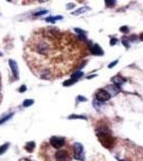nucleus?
<instances>
[{"instance_id":"1","label":"nucleus","mask_w":143,"mask_h":161,"mask_svg":"<svg viewBox=\"0 0 143 161\" xmlns=\"http://www.w3.org/2000/svg\"><path fill=\"white\" fill-rule=\"evenodd\" d=\"M35 50L39 55H47L48 53H49L51 46H49V44H48L45 39H41L36 43Z\"/></svg>"},{"instance_id":"2","label":"nucleus","mask_w":143,"mask_h":161,"mask_svg":"<svg viewBox=\"0 0 143 161\" xmlns=\"http://www.w3.org/2000/svg\"><path fill=\"white\" fill-rule=\"evenodd\" d=\"M95 98L97 100H100L101 103H107L108 100H110L111 95H110L105 89H99V90L95 92Z\"/></svg>"},{"instance_id":"3","label":"nucleus","mask_w":143,"mask_h":161,"mask_svg":"<svg viewBox=\"0 0 143 161\" xmlns=\"http://www.w3.org/2000/svg\"><path fill=\"white\" fill-rule=\"evenodd\" d=\"M89 52H91V54H93V55H99V57H102L104 54V51L102 50V47H101L99 44H92L91 42H89Z\"/></svg>"},{"instance_id":"4","label":"nucleus","mask_w":143,"mask_h":161,"mask_svg":"<svg viewBox=\"0 0 143 161\" xmlns=\"http://www.w3.org/2000/svg\"><path fill=\"white\" fill-rule=\"evenodd\" d=\"M73 152H74V157L76 159H80V160H84V147H82L81 144L76 143L73 145Z\"/></svg>"},{"instance_id":"5","label":"nucleus","mask_w":143,"mask_h":161,"mask_svg":"<svg viewBox=\"0 0 143 161\" xmlns=\"http://www.w3.org/2000/svg\"><path fill=\"white\" fill-rule=\"evenodd\" d=\"M8 63H9V67H10V69H12V73H13L14 77L16 79H18L20 77V70H18V66H17V62L13 59H9L8 60Z\"/></svg>"},{"instance_id":"6","label":"nucleus","mask_w":143,"mask_h":161,"mask_svg":"<svg viewBox=\"0 0 143 161\" xmlns=\"http://www.w3.org/2000/svg\"><path fill=\"white\" fill-rule=\"evenodd\" d=\"M65 140L63 137H52L51 138V144H52L53 147L55 148H60L64 145Z\"/></svg>"},{"instance_id":"7","label":"nucleus","mask_w":143,"mask_h":161,"mask_svg":"<svg viewBox=\"0 0 143 161\" xmlns=\"http://www.w3.org/2000/svg\"><path fill=\"white\" fill-rule=\"evenodd\" d=\"M104 89L111 95V97L116 96V95H118V93L120 92V87H118V85H116V84H110V85L105 87Z\"/></svg>"},{"instance_id":"8","label":"nucleus","mask_w":143,"mask_h":161,"mask_svg":"<svg viewBox=\"0 0 143 161\" xmlns=\"http://www.w3.org/2000/svg\"><path fill=\"white\" fill-rule=\"evenodd\" d=\"M55 157H56L57 161H68L69 160V154H68L66 151H63V150L58 151V152L55 154Z\"/></svg>"},{"instance_id":"9","label":"nucleus","mask_w":143,"mask_h":161,"mask_svg":"<svg viewBox=\"0 0 143 161\" xmlns=\"http://www.w3.org/2000/svg\"><path fill=\"white\" fill-rule=\"evenodd\" d=\"M126 81H127V79H126L125 77H122V75H117V76H113L112 78H111V82H112L113 84L118 85V87H122L124 83H126Z\"/></svg>"},{"instance_id":"10","label":"nucleus","mask_w":143,"mask_h":161,"mask_svg":"<svg viewBox=\"0 0 143 161\" xmlns=\"http://www.w3.org/2000/svg\"><path fill=\"white\" fill-rule=\"evenodd\" d=\"M63 20V16L62 15H52V16H47V18H45V21L48 22V23H56L57 21H62Z\"/></svg>"},{"instance_id":"11","label":"nucleus","mask_w":143,"mask_h":161,"mask_svg":"<svg viewBox=\"0 0 143 161\" xmlns=\"http://www.w3.org/2000/svg\"><path fill=\"white\" fill-rule=\"evenodd\" d=\"M91 9V7H88V6H82V7H80V8L78 9H74L73 12H72V15H74V16H78V15H81V14H85L86 12H88Z\"/></svg>"},{"instance_id":"12","label":"nucleus","mask_w":143,"mask_h":161,"mask_svg":"<svg viewBox=\"0 0 143 161\" xmlns=\"http://www.w3.org/2000/svg\"><path fill=\"white\" fill-rule=\"evenodd\" d=\"M40 74H41L40 75V77H41V78H45V79L51 78V76H52V73H51L48 69H43Z\"/></svg>"},{"instance_id":"13","label":"nucleus","mask_w":143,"mask_h":161,"mask_svg":"<svg viewBox=\"0 0 143 161\" xmlns=\"http://www.w3.org/2000/svg\"><path fill=\"white\" fill-rule=\"evenodd\" d=\"M120 42H122V44L125 46L126 48H130V45H132V43H130V37H126V36L125 37H122Z\"/></svg>"},{"instance_id":"14","label":"nucleus","mask_w":143,"mask_h":161,"mask_svg":"<svg viewBox=\"0 0 143 161\" xmlns=\"http://www.w3.org/2000/svg\"><path fill=\"white\" fill-rule=\"evenodd\" d=\"M104 4H105V7L113 8L117 5V0H104Z\"/></svg>"},{"instance_id":"15","label":"nucleus","mask_w":143,"mask_h":161,"mask_svg":"<svg viewBox=\"0 0 143 161\" xmlns=\"http://www.w3.org/2000/svg\"><path fill=\"white\" fill-rule=\"evenodd\" d=\"M82 73L81 70H78V71H76V73H73V74H71V78L76 79V81H78L80 77H82Z\"/></svg>"},{"instance_id":"16","label":"nucleus","mask_w":143,"mask_h":161,"mask_svg":"<svg viewBox=\"0 0 143 161\" xmlns=\"http://www.w3.org/2000/svg\"><path fill=\"white\" fill-rule=\"evenodd\" d=\"M46 14H48V10L47 9H40V10H38V12H35L33 13V16H43V15H46Z\"/></svg>"},{"instance_id":"17","label":"nucleus","mask_w":143,"mask_h":161,"mask_svg":"<svg viewBox=\"0 0 143 161\" xmlns=\"http://www.w3.org/2000/svg\"><path fill=\"white\" fill-rule=\"evenodd\" d=\"M35 104V100L33 99H25L23 101V107H30L31 105Z\"/></svg>"},{"instance_id":"18","label":"nucleus","mask_w":143,"mask_h":161,"mask_svg":"<svg viewBox=\"0 0 143 161\" xmlns=\"http://www.w3.org/2000/svg\"><path fill=\"white\" fill-rule=\"evenodd\" d=\"M77 82L76 79H73V78H70V79H68V81H65L64 83H63V85L64 87H69V85H73L74 83Z\"/></svg>"},{"instance_id":"19","label":"nucleus","mask_w":143,"mask_h":161,"mask_svg":"<svg viewBox=\"0 0 143 161\" xmlns=\"http://www.w3.org/2000/svg\"><path fill=\"white\" fill-rule=\"evenodd\" d=\"M102 104H104V103H101V101L97 100V99L93 101V106H94V108H96V109H100L101 106H102Z\"/></svg>"},{"instance_id":"20","label":"nucleus","mask_w":143,"mask_h":161,"mask_svg":"<svg viewBox=\"0 0 143 161\" xmlns=\"http://www.w3.org/2000/svg\"><path fill=\"white\" fill-rule=\"evenodd\" d=\"M120 32H122V34H128L130 32V26H120Z\"/></svg>"},{"instance_id":"21","label":"nucleus","mask_w":143,"mask_h":161,"mask_svg":"<svg viewBox=\"0 0 143 161\" xmlns=\"http://www.w3.org/2000/svg\"><path fill=\"white\" fill-rule=\"evenodd\" d=\"M69 119L70 120H72V119H82V120H86L87 118L85 115H76V114H74V115H70Z\"/></svg>"},{"instance_id":"22","label":"nucleus","mask_w":143,"mask_h":161,"mask_svg":"<svg viewBox=\"0 0 143 161\" xmlns=\"http://www.w3.org/2000/svg\"><path fill=\"white\" fill-rule=\"evenodd\" d=\"M117 44H118V39L116 37H111V38H110V45H111V46H115V45H117Z\"/></svg>"},{"instance_id":"23","label":"nucleus","mask_w":143,"mask_h":161,"mask_svg":"<svg viewBox=\"0 0 143 161\" xmlns=\"http://www.w3.org/2000/svg\"><path fill=\"white\" fill-rule=\"evenodd\" d=\"M9 144H6V145H4V146H0V154H2V153L7 150V147H8Z\"/></svg>"},{"instance_id":"24","label":"nucleus","mask_w":143,"mask_h":161,"mask_svg":"<svg viewBox=\"0 0 143 161\" xmlns=\"http://www.w3.org/2000/svg\"><path fill=\"white\" fill-rule=\"evenodd\" d=\"M116 65H118V60L112 61V62H111V63H110V65L108 66V67H109V69H111V68H113V67H115V66H116Z\"/></svg>"},{"instance_id":"25","label":"nucleus","mask_w":143,"mask_h":161,"mask_svg":"<svg viewBox=\"0 0 143 161\" xmlns=\"http://www.w3.org/2000/svg\"><path fill=\"white\" fill-rule=\"evenodd\" d=\"M31 146H35V143L31 142V143L28 144V145H26V150H28V151H32V147H31Z\"/></svg>"},{"instance_id":"26","label":"nucleus","mask_w":143,"mask_h":161,"mask_svg":"<svg viewBox=\"0 0 143 161\" xmlns=\"http://www.w3.org/2000/svg\"><path fill=\"white\" fill-rule=\"evenodd\" d=\"M74 31H76L78 35H80V34H86V31L81 30V29H78V28H74Z\"/></svg>"},{"instance_id":"27","label":"nucleus","mask_w":143,"mask_h":161,"mask_svg":"<svg viewBox=\"0 0 143 161\" xmlns=\"http://www.w3.org/2000/svg\"><path fill=\"white\" fill-rule=\"evenodd\" d=\"M77 100H78V101H81V103H84V101H87V99L85 98V97L78 96V97H77Z\"/></svg>"},{"instance_id":"28","label":"nucleus","mask_w":143,"mask_h":161,"mask_svg":"<svg viewBox=\"0 0 143 161\" xmlns=\"http://www.w3.org/2000/svg\"><path fill=\"white\" fill-rule=\"evenodd\" d=\"M74 7H76V5L74 4H66V9H73Z\"/></svg>"},{"instance_id":"29","label":"nucleus","mask_w":143,"mask_h":161,"mask_svg":"<svg viewBox=\"0 0 143 161\" xmlns=\"http://www.w3.org/2000/svg\"><path fill=\"white\" fill-rule=\"evenodd\" d=\"M18 91H20V92H24V91H26V87H25V85H22V87H20V89H18Z\"/></svg>"},{"instance_id":"30","label":"nucleus","mask_w":143,"mask_h":161,"mask_svg":"<svg viewBox=\"0 0 143 161\" xmlns=\"http://www.w3.org/2000/svg\"><path fill=\"white\" fill-rule=\"evenodd\" d=\"M139 38H140V40H141V42H143V32L139 36Z\"/></svg>"},{"instance_id":"31","label":"nucleus","mask_w":143,"mask_h":161,"mask_svg":"<svg viewBox=\"0 0 143 161\" xmlns=\"http://www.w3.org/2000/svg\"><path fill=\"white\" fill-rule=\"evenodd\" d=\"M38 1H39V2H47L48 0H38Z\"/></svg>"},{"instance_id":"32","label":"nucleus","mask_w":143,"mask_h":161,"mask_svg":"<svg viewBox=\"0 0 143 161\" xmlns=\"http://www.w3.org/2000/svg\"><path fill=\"white\" fill-rule=\"evenodd\" d=\"M0 57H1V52H0Z\"/></svg>"}]
</instances>
